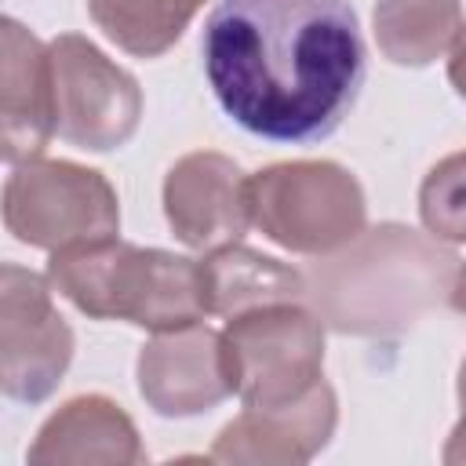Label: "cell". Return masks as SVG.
<instances>
[{"label":"cell","instance_id":"cell-1","mask_svg":"<svg viewBox=\"0 0 466 466\" xmlns=\"http://www.w3.org/2000/svg\"><path fill=\"white\" fill-rule=\"evenodd\" d=\"M200 55L222 113L273 142L328 138L368 69L350 0H218Z\"/></svg>","mask_w":466,"mask_h":466},{"label":"cell","instance_id":"cell-2","mask_svg":"<svg viewBox=\"0 0 466 466\" xmlns=\"http://www.w3.org/2000/svg\"><path fill=\"white\" fill-rule=\"evenodd\" d=\"M459 258L400 222L360 229L346 248L317 255L306 269L313 313L342 331L390 339L422 320L451 288Z\"/></svg>","mask_w":466,"mask_h":466},{"label":"cell","instance_id":"cell-3","mask_svg":"<svg viewBox=\"0 0 466 466\" xmlns=\"http://www.w3.org/2000/svg\"><path fill=\"white\" fill-rule=\"evenodd\" d=\"M47 280L95 320H127L146 331H171L208 317L200 262L116 237L51 251Z\"/></svg>","mask_w":466,"mask_h":466},{"label":"cell","instance_id":"cell-4","mask_svg":"<svg viewBox=\"0 0 466 466\" xmlns=\"http://www.w3.org/2000/svg\"><path fill=\"white\" fill-rule=\"evenodd\" d=\"M251 222L284 251L328 255L368 218L360 182L335 160H284L248 178Z\"/></svg>","mask_w":466,"mask_h":466},{"label":"cell","instance_id":"cell-5","mask_svg":"<svg viewBox=\"0 0 466 466\" xmlns=\"http://www.w3.org/2000/svg\"><path fill=\"white\" fill-rule=\"evenodd\" d=\"M222 360L233 393L255 408L306 397L324 368V320L299 302H273L229 317Z\"/></svg>","mask_w":466,"mask_h":466},{"label":"cell","instance_id":"cell-6","mask_svg":"<svg viewBox=\"0 0 466 466\" xmlns=\"http://www.w3.org/2000/svg\"><path fill=\"white\" fill-rule=\"evenodd\" d=\"M4 226L15 240L44 251L106 240L120 229L116 189L102 171L36 157L15 164L4 182Z\"/></svg>","mask_w":466,"mask_h":466},{"label":"cell","instance_id":"cell-7","mask_svg":"<svg viewBox=\"0 0 466 466\" xmlns=\"http://www.w3.org/2000/svg\"><path fill=\"white\" fill-rule=\"evenodd\" d=\"M55 73V135L76 149H120L142 120L138 80L91 40L62 33L47 44Z\"/></svg>","mask_w":466,"mask_h":466},{"label":"cell","instance_id":"cell-8","mask_svg":"<svg viewBox=\"0 0 466 466\" xmlns=\"http://www.w3.org/2000/svg\"><path fill=\"white\" fill-rule=\"evenodd\" d=\"M73 360V328L51 302V280L15 262L0 266V390L11 400H47Z\"/></svg>","mask_w":466,"mask_h":466},{"label":"cell","instance_id":"cell-9","mask_svg":"<svg viewBox=\"0 0 466 466\" xmlns=\"http://www.w3.org/2000/svg\"><path fill=\"white\" fill-rule=\"evenodd\" d=\"M164 215L186 248L237 244L251 226L248 175L226 153H186L164 178Z\"/></svg>","mask_w":466,"mask_h":466},{"label":"cell","instance_id":"cell-10","mask_svg":"<svg viewBox=\"0 0 466 466\" xmlns=\"http://www.w3.org/2000/svg\"><path fill=\"white\" fill-rule=\"evenodd\" d=\"M138 393L164 419H189L218 408L233 393L222 335L200 320L157 331L138 353Z\"/></svg>","mask_w":466,"mask_h":466},{"label":"cell","instance_id":"cell-11","mask_svg":"<svg viewBox=\"0 0 466 466\" xmlns=\"http://www.w3.org/2000/svg\"><path fill=\"white\" fill-rule=\"evenodd\" d=\"M339 404L335 390L320 379L306 397L277 408L244 404V411L226 422L215 437L211 459L233 466H302L335 433Z\"/></svg>","mask_w":466,"mask_h":466},{"label":"cell","instance_id":"cell-12","mask_svg":"<svg viewBox=\"0 0 466 466\" xmlns=\"http://www.w3.org/2000/svg\"><path fill=\"white\" fill-rule=\"evenodd\" d=\"M0 66V153L4 160H36L55 135V73L51 51L15 18H4Z\"/></svg>","mask_w":466,"mask_h":466},{"label":"cell","instance_id":"cell-13","mask_svg":"<svg viewBox=\"0 0 466 466\" xmlns=\"http://www.w3.org/2000/svg\"><path fill=\"white\" fill-rule=\"evenodd\" d=\"M33 466H80V462H146L135 422L109 397L87 393L66 400L36 433L29 448Z\"/></svg>","mask_w":466,"mask_h":466},{"label":"cell","instance_id":"cell-14","mask_svg":"<svg viewBox=\"0 0 466 466\" xmlns=\"http://www.w3.org/2000/svg\"><path fill=\"white\" fill-rule=\"evenodd\" d=\"M200 291H204V313L240 317L248 309L273 302H302L306 273L237 240L211 248L200 258Z\"/></svg>","mask_w":466,"mask_h":466},{"label":"cell","instance_id":"cell-15","mask_svg":"<svg viewBox=\"0 0 466 466\" xmlns=\"http://www.w3.org/2000/svg\"><path fill=\"white\" fill-rule=\"evenodd\" d=\"M371 22L379 51L408 69H422L448 55L466 25L459 0H379Z\"/></svg>","mask_w":466,"mask_h":466},{"label":"cell","instance_id":"cell-16","mask_svg":"<svg viewBox=\"0 0 466 466\" xmlns=\"http://www.w3.org/2000/svg\"><path fill=\"white\" fill-rule=\"evenodd\" d=\"M208 0H87L95 25L127 55L157 58L186 33Z\"/></svg>","mask_w":466,"mask_h":466},{"label":"cell","instance_id":"cell-17","mask_svg":"<svg viewBox=\"0 0 466 466\" xmlns=\"http://www.w3.org/2000/svg\"><path fill=\"white\" fill-rule=\"evenodd\" d=\"M419 215L430 237L466 244V149L430 167L419 186Z\"/></svg>","mask_w":466,"mask_h":466},{"label":"cell","instance_id":"cell-18","mask_svg":"<svg viewBox=\"0 0 466 466\" xmlns=\"http://www.w3.org/2000/svg\"><path fill=\"white\" fill-rule=\"evenodd\" d=\"M448 80L459 91V98H466V25H462L455 47L448 51Z\"/></svg>","mask_w":466,"mask_h":466},{"label":"cell","instance_id":"cell-19","mask_svg":"<svg viewBox=\"0 0 466 466\" xmlns=\"http://www.w3.org/2000/svg\"><path fill=\"white\" fill-rule=\"evenodd\" d=\"M441 459H444L448 466H466V411H462V422L451 430V437H448Z\"/></svg>","mask_w":466,"mask_h":466},{"label":"cell","instance_id":"cell-20","mask_svg":"<svg viewBox=\"0 0 466 466\" xmlns=\"http://www.w3.org/2000/svg\"><path fill=\"white\" fill-rule=\"evenodd\" d=\"M448 302H451V309H455V313H466V262H462V266L455 269V277H451Z\"/></svg>","mask_w":466,"mask_h":466},{"label":"cell","instance_id":"cell-21","mask_svg":"<svg viewBox=\"0 0 466 466\" xmlns=\"http://www.w3.org/2000/svg\"><path fill=\"white\" fill-rule=\"evenodd\" d=\"M459 404H462V411H466V360H462V368H459Z\"/></svg>","mask_w":466,"mask_h":466}]
</instances>
